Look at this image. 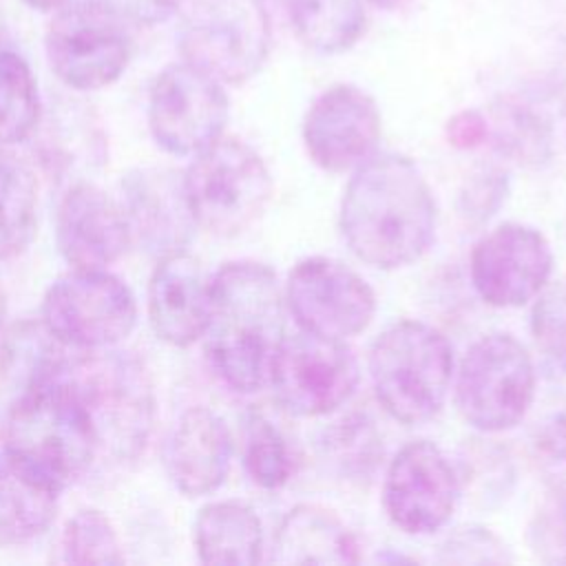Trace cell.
<instances>
[{
    "label": "cell",
    "mask_w": 566,
    "mask_h": 566,
    "mask_svg": "<svg viewBox=\"0 0 566 566\" xmlns=\"http://www.w3.org/2000/svg\"><path fill=\"white\" fill-rule=\"evenodd\" d=\"M161 458L168 480L181 495H210L226 482L230 471V429L217 411L190 407L168 431Z\"/></svg>",
    "instance_id": "20"
},
{
    "label": "cell",
    "mask_w": 566,
    "mask_h": 566,
    "mask_svg": "<svg viewBox=\"0 0 566 566\" xmlns=\"http://www.w3.org/2000/svg\"><path fill=\"white\" fill-rule=\"evenodd\" d=\"M382 133L376 99L354 84L325 88L303 119V144L310 159L327 172L358 168L378 150Z\"/></svg>",
    "instance_id": "16"
},
{
    "label": "cell",
    "mask_w": 566,
    "mask_h": 566,
    "mask_svg": "<svg viewBox=\"0 0 566 566\" xmlns=\"http://www.w3.org/2000/svg\"><path fill=\"white\" fill-rule=\"evenodd\" d=\"M38 228V181L29 164L0 146V261L27 250Z\"/></svg>",
    "instance_id": "25"
},
{
    "label": "cell",
    "mask_w": 566,
    "mask_h": 566,
    "mask_svg": "<svg viewBox=\"0 0 566 566\" xmlns=\"http://www.w3.org/2000/svg\"><path fill=\"white\" fill-rule=\"evenodd\" d=\"M553 250L533 226L506 221L478 239L469 274L478 296L493 307H522L551 281Z\"/></svg>",
    "instance_id": "15"
},
{
    "label": "cell",
    "mask_w": 566,
    "mask_h": 566,
    "mask_svg": "<svg viewBox=\"0 0 566 566\" xmlns=\"http://www.w3.org/2000/svg\"><path fill=\"white\" fill-rule=\"evenodd\" d=\"M325 449L347 473H367L376 467L378 455H382L378 436L365 418L336 422L332 436L325 440Z\"/></svg>",
    "instance_id": "33"
},
{
    "label": "cell",
    "mask_w": 566,
    "mask_h": 566,
    "mask_svg": "<svg viewBox=\"0 0 566 566\" xmlns=\"http://www.w3.org/2000/svg\"><path fill=\"white\" fill-rule=\"evenodd\" d=\"M4 318H7V292H4V285H2V279H0V334H2V327H4Z\"/></svg>",
    "instance_id": "42"
},
{
    "label": "cell",
    "mask_w": 566,
    "mask_h": 566,
    "mask_svg": "<svg viewBox=\"0 0 566 566\" xmlns=\"http://www.w3.org/2000/svg\"><path fill=\"white\" fill-rule=\"evenodd\" d=\"M223 84L188 62L168 64L148 91V128L155 144L175 157H192L217 142L228 124Z\"/></svg>",
    "instance_id": "12"
},
{
    "label": "cell",
    "mask_w": 566,
    "mask_h": 566,
    "mask_svg": "<svg viewBox=\"0 0 566 566\" xmlns=\"http://www.w3.org/2000/svg\"><path fill=\"white\" fill-rule=\"evenodd\" d=\"M243 469L265 491L283 489L294 475V453L287 438L261 413H252L245 424Z\"/></svg>",
    "instance_id": "30"
},
{
    "label": "cell",
    "mask_w": 566,
    "mask_h": 566,
    "mask_svg": "<svg viewBox=\"0 0 566 566\" xmlns=\"http://www.w3.org/2000/svg\"><path fill=\"white\" fill-rule=\"evenodd\" d=\"M358 380V363L345 340L303 329L283 336L268 376L276 405L296 418L338 411L352 400Z\"/></svg>",
    "instance_id": "11"
},
{
    "label": "cell",
    "mask_w": 566,
    "mask_h": 566,
    "mask_svg": "<svg viewBox=\"0 0 566 566\" xmlns=\"http://www.w3.org/2000/svg\"><path fill=\"white\" fill-rule=\"evenodd\" d=\"M285 307L298 329L347 340L369 327L376 314L371 285L332 256L301 259L287 274Z\"/></svg>",
    "instance_id": "13"
},
{
    "label": "cell",
    "mask_w": 566,
    "mask_h": 566,
    "mask_svg": "<svg viewBox=\"0 0 566 566\" xmlns=\"http://www.w3.org/2000/svg\"><path fill=\"white\" fill-rule=\"evenodd\" d=\"M460 497L451 460L431 440H413L391 458L382 482L389 522L407 535H433L444 528Z\"/></svg>",
    "instance_id": "14"
},
{
    "label": "cell",
    "mask_w": 566,
    "mask_h": 566,
    "mask_svg": "<svg viewBox=\"0 0 566 566\" xmlns=\"http://www.w3.org/2000/svg\"><path fill=\"white\" fill-rule=\"evenodd\" d=\"M285 334V298L270 265L239 259L210 276L203 343L214 374L232 391L254 394L268 385Z\"/></svg>",
    "instance_id": "2"
},
{
    "label": "cell",
    "mask_w": 566,
    "mask_h": 566,
    "mask_svg": "<svg viewBox=\"0 0 566 566\" xmlns=\"http://www.w3.org/2000/svg\"><path fill=\"white\" fill-rule=\"evenodd\" d=\"M290 20L307 49L336 55L358 42L367 18L363 0H290Z\"/></svg>",
    "instance_id": "26"
},
{
    "label": "cell",
    "mask_w": 566,
    "mask_h": 566,
    "mask_svg": "<svg viewBox=\"0 0 566 566\" xmlns=\"http://www.w3.org/2000/svg\"><path fill=\"white\" fill-rule=\"evenodd\" d=\"M272 29L263 0H190L179 29L184 62L221 84H243L270 55Z\"/></svg>",
    "instance_id": "8"
},
{
    "label": "cell",
    "mask_w": 566,
    "mask_h": 566,
    "mask_svg": "<svg viewBox=\"0 0 566 566\" xmlns=\"http://www.w3.org/2000/svg\"><path fill=\"white\" fill-rule=\"evenodd\" d=\"M57 562L64 564H122L124 548L111 517L99 509L75 511L57 539Z\"/></svg>",
    "instance_id": "29"
},
{
    "label": "cell",
    "mask_w": 566,
    "mask_h": 566,
    "mask_svg": "<svg viewBox=\"0 0 566 566\" xmlns=\"http://www.w3.org/2000/svg\"><path fill=\"white\" fill-rule=\"evenodd\" d=\"M533 301V340L555 369H566V283L546 285Z\"/></svg>",
    "instance_id": "32"
},
{
    "label": "cell",
    "mask_w": 566,
    "mask_h": 566,
    "mask_svg": "<svg viewBox=\"0 0 566 566\" xmlns=\"http://www.w3.org/2000/svg\"><path fill=\"white\" fill-rule=\"evenodd\" d=\"M0 442L4 464L57 495L80 482L99 458L91 420L57 374L18 394L4 418Z\"/></svg>",
    "instance_id": "3"
},
{
    "label": "cell",
    "mask_w": 566,
    "mask_h": 566,
    "mask_svg": "<svg viewBox=\"0 0 566 566\" xmlns=\"http://www.w3.org/2000/svg\"><path fill=\"white\" fill-rule=\"evenodd\" d=\"M126 22L106 0L60 7L44 33V53L55 77L82 93L117 82L133 57Z\"/></svg>",
    "instance_id": "9"
},
{
    "label": "cell",
    "mask_w": 566,
    "mask_h": 566,
    "mask_svg": "<svg viewBox=\"0 0 566 566\" xmlns=\"http://www.w3.org/2000/svg\"><path fill=\"white\" fill-rule=\"evenodd\" d=\"M531 546L542 562H566V489L551 493L528 528Z\"/></svg>",
    "instance_id": "35"
},
{
    "label": "cell",
    "mask_w": 566,
    "mask_h": 566,
    "mask_svg": "<svg viewBox=\"0 0 566 566\" xmlns=\"http://www.w3.org/2000/svg\"><path fill=\"white\" fill-rule=\"evenodd\" d=\"M24 4H29L31 9H38V11H51V9H60L64 4H69L71 0H22Z\"/></svg>",
    "instance_id": "40"
},
{
    "label": "cell",
    "mask_w": 566,
    "mask_h": 566,
    "mask_svg": "<svg viewBox=\"0 0 566 566\" xmlns=\"http://www.w3.org/2000/svg\"><path fill=\"white\" fill-rule=\"evenodd\" d=\"M119 190L133 243L157 259L188 250L197 221L186 195L184 172L139 166L122 177Z\"/></svg>",
    "instance_id": "18"
},
{
    "label": "cell",
    "mask_w": 566,
    "mask_h": 566,
    "mask_svg": "<svg viewBox=\"0 0 566 566\" xmlns=\"http://www.w3.org/2000/svg\"><path fill=\"white\" fill-rule=\"evenodd\" d=\"M210 305V276L188 250L157 259L148 281L146 312L157 338L190 347L203 338Z\"/></svg>",
    "instance_id": "19"
},
{
    "label": "cell",
    "mask_w": 566,
    "mask_h": 566,
    "mask_svg": "<svg viewBox=\"0 0 566 566\" xmlns=\"http://www.w3.org/2000/svg\"><path fill=\"white\" fill-rule=\"evenodd\" d=\"M57 376L82 402L99 455L133 462L144 453L155 427L157 396L139 356L119 345L95 352L71 349Z\"/></svg>",
    "instance_id": "4"
},
{
    "label": "cell",
    "mask_w": 566,
    "mask_h": 566,
    "mask_svg": "<svg viewBox=\"0 0 566 566\" xmlns=\"http://www.w3.org/2000/svg\"><path fill=\"white\" fill-rule=\"evenodd\" d=\"M137 298L108 270H77L57 276L44 292L40 321L69 349L117 347L137 325Z\"/></svg>",
    "instance_id": "10"
},
{
    "label": "cell",
    "mask_w": 566,
    "mask_h": 566,
    "mask_svg": "<svg viewBox=\"0 0 566 566\" xmlns=\"http://www.w3.org/2000/svg\"><path fill=\"white\" fill-rule=\"evenodd\" d=\"M55 245L77 270H108L133 245L119 199L91 179L73 181L55 210Z\"/></svg>",
    "instance_id": "17"
},
{
    "label": "cell",
    "mask_w": 566,
    "mask_h": 566,
    "mask_svg": "<svg viewBox=\"0 0 566 566\" xmlns=\"http://www.w3.org/2000/svg\"><path fill=\"white\" fill-rule=\"evenodd\" d=\"M374 7H378V9H385V11H391V9H398V7H402L407 0H369Z\"/></svg>",
    "instance_id": "41"
},
{
    "label": "cell",
    "mask_w": 566,
    "mask_h": 566,
    "mask_svg": "<svg viewBox=\"0 0 566 566\" xmlns=\"http://www.w3.org/2000/svg\"><path fill=\"white\" fill-rule=\"evenodd\" d=\"M57 497L0 460V546H24L42 537L55 522Z\"/></svg>",
    "instance_id": "24"
},
{
    "label": "cell",
    "mask_w": 566,
    "mask_h": 566,
    "mask_svg": "<svg viewBox=\"0 0 566 566\" xmlns=\"http://www.w3.org/2000/svg\"><path fill=\"white\" fill-rule=\"evenodd\" d=\"M199 562L210 566H254L263 562V524L252 506L239 500H217L199 509L192 524Z\"/></svg>",
    "instance_id": "22"
},
{
    "label": "cell",
    "mask_w": 566,
    "mask_h": 566,
    "mask_svg": "<svg viewBox=\"0 0 566 566\" xmlns=\"http://www.w3.org/2000/svg\"><path fill=\"white\" fill-rule=\"evenodd\" d=\"M4 35H7V22H4V13H2V7H0V44H2Z\"/></svg>",
    "instance_id": "43"
},
{
    "label": "cell",
    "mask_w": 566,
    "mask_h": 566,
    "mask_svg": "<svg viewBox=\"0 0 566 566\" xmlns=\"http://www.w3.org/2000/svg\"><path fill=\"white\" fill-rule=\"evenodd\" d=\"M338 223L356 259L378 270H398L431 248L436 199L409 157L376 153L354 168L340 199Z\"/></svg>",
    "instance_id": "1"
},
{
    "label": "cell",
    "mask_w": 566,
    "mask_h": 566,
    "mask_svg": "<svg viewBox=\"0 0 566 566\" xmlns=\"http://www.w3.org/2000/svg\"><path fill=\"white\" fill-rule=\"evenodd\" d=\"M69 347L57 343L42 321L13 327L2 347V371L18 394L49 382L64 365Z\"/></svg>",
    "instance_id": "27"
},
{
    "label": "cell",
    "mask_w": 566,
    "mask_h": 566,
    "mask_svg": "<svg viewBox=\"0 0 566 566\" xmlns=\"http://www.w3.org/2000/svg\"><path fill=\"white\" fill-rule=\"evenodd\" d=\"M184 186L197 228L217 237L248 230L272 197V177L263 157L250 144L226 135L192 155Z\"/></svg>",
    "instance_id": "6"
},
{
    "label": "cell",
    "mask_w": 566,
    "mask_h": 566,
    "mask_svg": "<svg viewBox=\"0 0 566 566\" xmlns=\"http://www.w3.org/2000/svg\"><path fill=\"white\" fill-rule=\"evenodd\" d=\"M40 117V91L29 62L11 49H0V146L33 137Z\"/></svg>",
    "instance_id": "28"
},
{
    "label": "cell",
    "mask_w": 566,
    "mask_h": 566,
    "mask_svg": "<svg viewBox=\"0 0 566 566\" xmlns=\"http://www.w3.org/2000/svg\"><path fill=\"white\" fill-rule=\"evenodd\" d=\"M358 542L345 522L318 504H296L279 522L270 562L274 564H356Z\"/></svg>",
    "instance_id": "21"
},
{
    "label": "cell",
    "mask_w": 566,
    "mask_h": 566,
    "mask_svg": "<svg viewBox=\"0 0 566 566\" xmlns=\"http://www.w3.org/2000/svg\"><path fill=\"white\" fill-rule=\"evenodd\" d=\"M436 559L440 564H509L513 555L493 531L467 524L442 539Z\"/></svg>",
    "instance_id": "34"
},
{
    "label": "cell",
    "mask_w": 566,
    "mask_h": 566,
    "mask_svg": "<svg viewBox=\"0 0 566 566\" xmlns=\"http://www.w3.org/2000/svg\"><path fill=\"white\" fill-rule=\"evenodd\" d=\"M539 449L553 458V460H564L566 458V416H553L539 427V438H537Z\"/></svg>",
    "instance_id": "39"
},
{
    "label": "cell",
    "mask_w": 566,
    "mask_h": 566,
    "mask_svg": "<svg viewBox=\"0 0 566 566\" xmlns=\"http://www.w3.org/2000/svg\"><path fill=\"white\" fill-rule=\"evenodd\" d=\"M111 7H115L126 20L137 24H159L172 18L184 0H106Z\"/></svg>",
    "instance_id": "38"
},
{
    "label": "cell",
    "mask_w": 566,
    "mask_h": 566,
    "mask_svg": "<svg viewBox=\"0 0 566 566\" xmlns=\"http://www.w3.org/2000/svg\"><path fill=\"white\" fill-rule=\"evenodd\" d=\"M486 137H489V119L480 111L467 108V111L455 113L447 122V139L451 146H455L460 150L475 148V146L484 144Z\"/></svg>",
    "instance_id": "37"
},
{
    "label": "cell",
    "mask_w": 566,
    "mask_h": 566,
    "mask_svg": "<svg viewBox=\"0 0 566 566\" xmlns=\"http://www.w3.org/2000/svg\"><path fill=\"white\" fill-rule=\"evenodd\" d=\"M535 363L511 334L480 336L462 356L455 374V407L482 433L520 424L535 398Z\"/></svg>",
    "instance_id": "7"
},
{
    "label": "cell",
    "mask_w": 566,
    "mask_h": 566,
    "mask_svg": "<svg viewBox=\"0 0 566 566\" xmlns=\"http://www.w3.org/2000/svg\"><path fill=\"white\" fill-rule=\"evenodd\" d=\"M367 369L380 407L402 424H422L449 396L453 349L433 325L398 321L371 343Z\"/></svg>",
    "instance_id": "5"
},
{
    "label": "cell",
    "mask_w": 566,
    "mask_h": 566,
    "mask_svg": "<svg viewBox=\"0 0 566 566\" xmlns=\"http://www.w3.org/2000/svg\"><path fill=\"white\" fill-rule=\"evenodd\" d=\"M506 197V175L502 170H484L475 175L462 190V214L473 221L489 219Z\"/></svg>",
    "instance_id": "36"
},
{
    "label": "cell",
    "mask_w": 566,
    "mask_h": 566,
    "mask_svg": "<svg viewBox=\"0 0 566 566\" xmlns=\"http://www.w3.org/2000/svg\"><path fill=\"white\" fill-rule=\"evenodd\" d=\"M33 135H38L40 157L49 170L82 172L106 157V142L91 113L73 102L57 104L49 115L42 111Z\"/></svg>",
    "instance_id": "23"
},
{
    "label": "cell",
    "mask_w": 566,
    "mask_h": 566,
    "mask_svg": "<svg viewBox=\"0 0 566 566\" xmlns=\"http://www.w3.org/2000/svg\"><path fill=\"white\" fill-rule=\"evenodd\" d=\"M495 139L500 150L515 161L537 166L551 157L553 128L531 104L502 102L495 106Z\"/></svg>",
    "instance_id": "31"
}]
</instances>
